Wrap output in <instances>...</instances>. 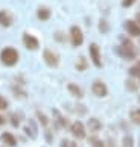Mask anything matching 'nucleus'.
<instances>
[{"label": "nucleus", "instance_id": "obj_26", "mask_svg": "<svg viewBox=\"0 0 140 147\" xmlns=\"http://www.w3.org/2000/svg\"><path fill=\"white\" fill-rule=\"evenodd\" d=\"M11 121H12V126H14V127H18V126H20V118H18L17 115H12V117H11Z\"/></svg>", "mask_w": 140, "mask_h": 147}, {"label": "nucleus", "instance_id": "obj_18", "mask_svg": "<svg viewBox=\"0 0 140 147\" xmlns=\"http://www.w3.org/2000/svg\"><path fill=\"white\" fill-rule=\"evenodd\" d=\"M122 147H134V138L131 135H126L122 140Z\"/></svg>", "mask_w": 140, "mask_h": 147}, {"label": "nucleus", "instance_id": "obj_24", "mask_svg": "<svg viewBox=\"0 0 140 147\" xmlns=\"http://www.w3.org/2000/svg\"><path fill=\"white\" fill-rule=\"evenodd\" d=\"M125 85H126V88L130 90V91H136V90H137V85L134 84L131 79H130V80H126V84H125Z\"/></svg>", "mask_w": 140, "mask_h": 147}, {"label": "nucleus", "instance_id": "obj_9", "mask_svg": "<svg viewBox=\"0 0 140 147\" xmlns=\"http://www.w3.org/2000/svg\"><path fill=\"white\" fill-rule=\"evenodd\" d=\"M123 26H125V30L131 36H140V26L134 20H126L125 23H123Z\"/></svg>", "mask_w": 140, "mask_h": 147}, {"label": "nucleus", "instance_id": "obj_15", "mask_svg": "<svg viewBox=\"0 0 140 147\" xmlns=\"http://www.w3.org/2000/svg\"><path fill=\"white\" fill-rule=\"evenodd\" d=\"M87 127L91 130V132H99V130L102 129V123L98 118H90L88 123H87Z\"/></svg>", "mask_w": 140, "mask_h": 147}, {"label": "nucleus", "instance_id": "obj_32", "mask_svg": "<svg viewBox=\"0 0 140 147\" xmlns=\"http://www.w3.org/2000/svg\"><path fill=\"white\" fill-rule=\"evenodd\" d=\"M46 140L49 141V143H52V137H50V134H49V132L46 134Z\"/></svg>", "mask_w": 140, "mask_h": 147}, {"label": "nucleus", "instance_id": "obj_16", "mask_svg": "<svg viewBox=\"0 0 140 147\" xmlns=\"http://www.w3.org/2000/svg\"><path fill=\"white\" fill-rule=\"evenodd\" d=\"M76 70L78 71H84V70H87V67H88V64H87V59H85L84 56H79L78 59H76Z\"/></svg>", "mask_w": 140, "mask_h": 147}, {"label": "nucleus", "instance_id": "obj_28", "mask_svg": "<svg viewBox=\"0 0 140 147\" xmlns=\"http://www.w3.org/2000/svg\"><path fill=\"white\" fill-rule=\"evenodd\" d=\"M55 38H56L58 42H63V41H64V34H61V32H56V34H55Z\"/></svg>", "mask_w": 140, "mask_h": 147}, {"label": "nucleus", "instance_id": "obj_17", "mask_svg": "<svg viewBox=\"0 0 140 147\" xmlns=\"http://www.w3.org/2000/svg\"><path fill=\"white\" fill-rule=\"evenodd\" d=\"M130 118L134 124L140 126V109H131L130 111Z\"/></svg>", "mask_w": 140, "mask_h": 147}, {"label": "nucleus", "instance_id": "obj_13", "mask_svg": "<svg viewBox=\"0 0 140 147\" xmlns=\"http://www.w3.org/2000/svg\"><path fill=\"white\" fill-rule=\"evenodd\" d=\"M24 132L28 134L31 138H37V123L34 120H29L28 121V124H26V127H24Z\"/></svg>", "mask_w": 140, "mask_h": 147}, {"label": "nucleus", "instance_id": "obj_23", "mask_svg": "<svg viewBox=\"0 0 140 147\" xmlns=\"http://www.w3.org/2000/svg\"><path fill=\"white\" fill-rule=\"evenodd\" d=\"M108 23H107V20H101L99 21V30L102 32V34H105V32H108Z\"/></svg>", "mask_w": 140, "mask_h": 147}, {"label": "nucleus", "instance_id": "obj_8", "mask_svg": "<svg viewBox=\"0 0 140 147\" xmlns=\"http://www.w3.org/2000/svg\"><path fill=\"white\" fill-rule=\"evenodd\" d=\"M70 130H72L75 138H78V140H84L85 138V126H84V123L75 121L72 126H70Z\"/></svg>", "mask_w": 140, "mask_h": 147}, {"label": "nucleus", "instance_id": "obj_14", "mask_svg": "<svg viewBox=\"0 0 140 147\" xmlns=\"http://www.w3.org/2000/svg\"><path fill=\"white\" fill-rule=\"evenodd\" d=\"M50 15H52L50 9H49V8H46V6H41V8L37 9V17H38L40 20H43V21L49 20V18H50Z\"/></svg>", "mask_w": 140, "mask_h": 147}, {"label": "nucleus", "instance_id": "obj_34", "mask_svg": "<svg viewBox=\"0 0 140 147\" xmlns=\"http://www.w3.org/2000/svg\"><path fill=\"white\" fill-rule=\"evenodd\" d=\"M139 102H140V96H139Z\"/></svg>", "mask_w": 140, "mask_h": 147}, {"label": "nucleus", "instance_id": "obj_27", "mask_svg": "<svg viewBox=\"0 0 140 147\" xmlns=\"http://www.w3.org/2000/svg\"><path fill=\"white\" fill-rule=\"evenodd\" d=\"M134 2L136 0H122V6H125V8H130L134 5Z\"/></svg>", "mask_w": 140, "mask_h": 147}, {"label": "nucleus", "instance_id": "obj_30", "mask_svg": "<svg viewBox=\"0 0 140 147\" xmlns=\"http://www.w3.org/2000/svg\"><path fill=\"white\" fill-rule=\"evenodd\" d=\"M5 123H6V120H5V117H3V115H0V126H3Z\"/></svg>", "mask_w": 140, "mask_h": 147}, {"label": "nucleus", "instance_id": "obj_4", "mask_svg": "<svg viewBox=\"0 0 140 147\" xmlns=\"http://www.w3.org/2000/svg\"><path fill=\"white\" fill-rule=\"evenodd\" d=\"M70 40H72V44L75 47L82 44L84 42V34H82V30H81V28H78V26H72V28H70Z\"/></svg>", "mask_w": 140, "mask_h": 147}, {"label": "nucleus", "instance_id": "obj_2", "mask_svg": "<svg viewBox=\"0 0 140 147\" xmlns=\"http://www.w3.org/2000/svg\"><path fill=\"white\" fill-rule=\"evenodd\" d=\"M122 44L117 47V53H119V56H122L123 59H134L136 58V47H134L133 41L128 40V38L122 36Z\"/></svg>", "mask_w": 140, "mask_h": 147}, {"label": "nucleus", "instance_id": "obj_29", "mask_svg": "<svg viewBox=\"0 0 140 147\" xmlns=\"http://www.w3.org/2000/svg\"><path fill=\"white\" fill-rule=\"evenodd\" d=\"M61 147H69V141L67 140H63L61 141Z\"/></svg>", "mask_w": 140, "mask_h": 147}, {"label": "nucleus", "instance_id": "obj_10", "mask_svg": "<svg viewBox=\"0 0 140 147\" xmlns=\"http://www.w3.org/2000/svg\"><path fill=\"white\" fill-rule=\"evenodd\" d=\"M12 21H14V17L9 11H6V9L0 11V24H2L3 28H9V26L12 24Z\"/></svg>", "mask_w": 140, "mask_h": 147}, {"label": "nucleus", "instance_id": "obj_25", "mask_svg": "<svg viewBox=\"0 0 140 147\" xmlns=\"http://www.w3.org/2000/svg\"><path fill=\"white\" fill-rule=\"evenodd\" d=\"M8 108V100L5 99V97L0 96V111H3V109H6Z\"/></svg>", "mask_w": 140, "mask_h": 147}, {"label": "nucleus", "instance_id": "obj_12", "mask_svg": "<svg viewBox=\"0 0 140 147\" xmlns=\"http://www.w3.org/2000/svg\"><path fill=\"white\" fill-rule=\"evenodd\" d=\"M0 140H2L6 146H9V147H15V146H17V140H15V137L12 134H9V132H3L2 137H0Z\"/></svg>", "mask_w": 140, "mask_h": 147}, {"label": "nucleus", "instance_id": "obj_20", "mask_svg": "<svg viewBox=\"0 0 140 147\" xmlns=\"http://www.w3.org/2000/svg\"><path fill=\"white\" fill-rule=\"evenodd\" d=\"M90 144H91V147H105L104 141L99 140L98 137H90Z\"/></svg>", "mask_w": 140, "mask_h": 147}, {"label": "nucleus", "instance_id": "obj_22", "mask_svg": "<svg viewBox=\"0 0 140 147\" xmlns=\"http://www.w3.org/2000/svg\"><path fill=\"white\" fill-rule=\"evenodd\" d=\"M37 117H38V120H40V123L43 124V126H47V124H49V120H47V117L44 115V114L43 112H37Z\"/></svg>", "mask_w": 140, "mask_h": 147}, {"label": "nucleus", "instance_id": "obj_7", "mask_svg": "<svg viewBox=\"0 0 140 147\" xmlns=\"http://www.w3.org/2000/svg\"><path fill=\"white\" fill-rule=\"evenodd\" d=\"M91 91H93V94L98 96V97H105L108 94V88H107V85L102 82V80H94L93 85H91Z\"/></svg>", "mask_w": 140, "mask_h": 147}, {"label": "nucleus", "instance_id": "obj_1", "mask_svg": "<svg viewBox=\"0 0 140 147\" xmlns=\"http://www.w3.org/2000/svg\"><path fill=\"white\" fill-rule=\"evenodd\" d=\"M18 59H20L18 50L14 47H5L0 52V61H2L3 65H6V67H14L18 62Z\"/></svg>", "mask_w": 140, "mask_h": 147}, {"label": "nucleus", "instance_id": "obj_19", "mask_svg": "<svg viewBox=\"0 0 140 147\" xmlns=\"http://www.w3.org/2000/svg\"><path fill=\"white\" fill-rule=\"evenodd\" d=\"M130 76L131 78H136V76H140V61L136 64V65H133V67L130 68Z\"/></svg>", "mask_w": 140, "mask_h": 147}, {"label": "nucleus", "instance_id": "obj_11", "mask_svg": "<svg viewBox=\"0 0 140 147\" xmlns=\"http://www.w3.org/2000/svg\"><path fill=\"white\" fill-rule=\"evenodd\" d=\"M67 90H69L70 94H72L73 97H76V99H82V97H84L82 88H81L79 85H76V84H69L67 85Z\"/></svg>", "mask_w": 140, "mask_h": 147}, {"label": "nucleus", "instance_id": "obj_5", "mask_svg": "<svg viewBox=\"0 0 140 147\" xmlns=\"http://www.w3.org/2000/svg\"><path fill=\"white\" fill-rule=\"evenodd\" d=\"M88 52H90V58H91V61H93V64L96 65L98 68L102 67V59H101V49L98 44H90L88 47Z\"/></svg>", "mask_w": 140, "mask_h": 147}, {"label": "nucleus", "instance_id": "obj_6", "mask_svg": "<svg viewBox=\"0 0 140 147\" xmlns=\"http://www.w3.org/2000/svg\"><path fill=\"white\" fill-rule=\"evenodd\" d=\"M23 44L24 47L28 49V50H37V49L40 47V41H38V38L34 36V35H31V34H23Z\"/></svg>", "mask_w": 140, "mask_h": 147}, {"label": "nucleus", "instance_id": "obj_31", "mask_svg": "<svg viewBox=\"0 0 140 147\" xmlns=\"http://www.w3.org/2000/svg\"><path fill=\"white\" fill-rule=\"evenodd\" d=\"M136 23L140 26V12H139V14H136Z\"/></svg>", "mask_w": 140, "mask_h": 147}, {"label": "nucleus", "instance_id": "obj_33", "mask_svg": "<svg viewBox=\"0 0 140 147\" xmlns=\"http://www.w3.org/2000/svg\"><path fill=\"white\" fill-rule=\"evenodd\" d=\"M69 147H76V144H75V143H70V144H69Z\"/></svg>", "mask_w": 140, "mask_h": 147}, {"label": "nucleus", "instance_id": "obj_21", "mask_svg": "<svg viewBox=\"0 0 140 147\" xmlns=\"http://www.w3.org/2000/svg\"><path fill=\"white\" fill-rule=\"evenodd\" d=\"M53 115H55V117H56V121H58V126H60V127H64V126H66V123H67V120H66V118H63V117L60 115V112H58L56 109H55V111H53Z\"/></svg>", "mask_w": 140, "mask_h": 147}, {"label": "nucleus", "instance_id": "obj_3", "mask_svg": "<svg viewBox=\"0 0 140 147\" xmlns=\"http://www.w3.org/2000/svg\"><path fill=\"white\" fill-rule=\"evenodd\" d=\"M43 59H44V62L49 65L50 68H56L58 65H60V55H58L56 52L50 50V49H46V50L43 52Z\"/></svg>", "mask_w": 140, "mask_h": 147}]
</instances>
